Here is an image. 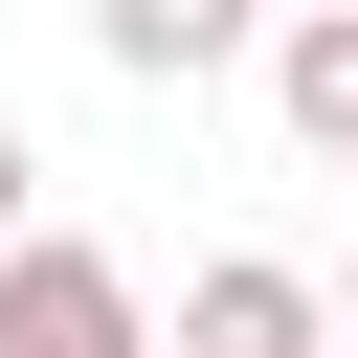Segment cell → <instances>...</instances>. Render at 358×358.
Instances as JSON below:
<instances>
[{"label": "cell", "mask_w": 358, "mask_h": 358, "mask_svg": "<svg viewBox=\"0 0 358 358\" xmlns=\"http://www.w3.org/2000/svg\"><path fill=\"white\" fill-rule=\"evenodd\" d=\"M22 179H45V157H22V134H0V246H22Z\"/></svg>", "instance_id": "8992f818"}, {"label": "cell", "mask_w": 358, "mask_h": 358, "mask_svg": "<svg viewBox=\"0 0 358 358\" xmlns=\"http://www.w3.org/2000/svg\"><path fill=\"white\" fill-rule=\"evenodd\" d=\"M157 358H336V313H313L291 246H224V268H179V336Z\"/></svg>", "instance_id": "7a4b0ae2"}, {"label": "cell", "mask_w": 358, "mask_h": 358, "mask_svg": "<svg viewBox=\"0 0 358 358\" xmlns=\"http://www.w3.org/2000/svg\"><path fill=\"white\" fill-rule=\"evenodd\" d=\"M313 313H336V358H358V268H313Z\"/></svg>", "instance_id": "5b68a950"}, {"label": "cell", "mask_w": 358, "mask_h": 358, "mask_svg": "<svg viewBox=\"0 0 358 358\" xmlns=\"http://www.w3.org/2000/svg\"><path fill=\"white\" fill-rule=\"evenodd\" d=\"M0 358H157V313H134V268H112V246L22 224V246H0Z\"/></svg>", "instance_id": "6da1fadb"}, {"label": "cell", "mask_w": 358, "mask_h": 358, "mask_svg": "<svg viewBox=\"0 0 358 358\" xmlns=\"http://www.w3.org/2000/svg\"><path fill=\"white\" fill-rule=\"evenodd\" d=\"M90 45H112L134 90H201V67H246V45H268V0H90Z\"/></svg>", "instance_id": "277c9868"}, {"label": "cell", "mask_w": 358, "mask_h": 358, "mask_svg": "<svg viewBox=\"0 0 358 358\" xmlns=\"http://www.w3.org/2000/svg\"><path fill=\"white\" fill-rule=\"evenodd\" d=\"M268 112H291V157L358 179V0H268Z\"/></svg>", "instance_id": "3957f363"}]
</instances>
